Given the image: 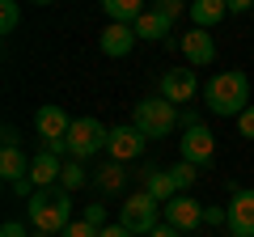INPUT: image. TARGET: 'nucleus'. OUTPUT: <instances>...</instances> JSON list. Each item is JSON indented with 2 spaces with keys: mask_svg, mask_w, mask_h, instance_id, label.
<instances>
[{
  "mask_svg": "<svg viewBox=\"0 0 254 237\" xmlns=\"http://www.w3.org/2000/svg\"><path fill=\"white\" fill-rule=\"evenodd\" d=\"M250 93H254L250 76H246L242 68H229V72H216L203 85V106H208L212 115H220V118H242L246 110L254 106Z\"/></svg>",
  "mask_w": 254,
  "mask_h": 237,
  "instance_id": "1",
  "label": "nucleus"
},
{
  "mask_svg": "<svg viewBox=\"0 0 254 237\" xmlns=\"http://www.w3.org/2000/svg\"><path fill=\"white\" fill-rule=\"evenodd\" d=\"M26 212H30V225H34L43 237H55V233H64V229L72 225V199H68L64 186L34 191L30 203H26Z\"/></svg>",
  "mask_w": 254,
  "mask_h": 237,
  "instance_id": "2",
  "label": "nucleus"
},
{
  "mask_svg": "<svg viewBox=\"0 0 254 237\" xmlns=\"http://www.w3.org/2000/svg\"><path fill=\"white\" fill-rule=\"evenodd\" d=\"M131 123L144 131V140H161V136H170V131L182 123V115H178V106L165 102V98H144V102H136V110H131Z\"/></svg>",
  "mask_w": 254,
  "mask_h": 237,
  "instance_id": "3",
  "label": "nucleus"
},
{
  "mask_svg": "<svg viewBox=\"0 0 254 237\" xmlns=\"http://www.w3.org/2000/svg\"><path fill=\"white\" fill-rule=\"evenodd\" d=\"M106 144H110V127H102L98 118H72V131H68V157L72 161H89Z\"/></svg>",
  "mask_w": 254,
  "mask_h": 237,
  "instance_id": "4",
  "label": "nucleus"
},
{
  "mask_svg": "<svg viewBox=\"0 0 254 237\" xmlns=\"http://www.w3.org/2000/svg\"><path fill=\"white\" fill-rule=\"evenodd\" d=\"M157 208H161V203H157L148 191H136V195H127V203L119 208V225H123L131 237L136 233H153L157 229Z\"/></svg>",
  "mask_w": 254,
  "mask_h": 237,
  "instance_id": "5",
  "label": "nucleus"
},
{
  "mask_svg": "<svg viewBox=\"0 0 254 237\" xmlns=\"http://www.w3.org/2000/svg\"><path fill=\"white\" fill-rule=\"evenodd\" d=\"M144 131L136 127V123H123V127H110V144H106V153H110V161H136L140 153H144Z\"/></svg>",
  "mask_w": 254,
  "mask_h": 237,
  "instance_id": "6",
  "label": "nucleus"
},
{
  "mask_svg": "<svg viewBox=\"0 0 254 237\" xmlns=\"http://www.w3.org/2000/svg\"><path fill=\"white\" fill-rule=\"evenodd\" d=\"M212 157H216V140H212V131L203 127V123H195V127L182 131V161H187V165L203 170Z\"/></svg>",
  "mask_w": 254,
  "mask_h": 237,
  "instance_id": "7",
  "label": "nucleus"
},
{
  "mask_svg": "<svg viewBox=\"0 0 254 237\" xmlns=\"http://www.w3.org/2000/svg\"><path fill=\"white\" fill-rule=\"evenodd\" d=\"M34 127L38 136H43V144H68V131H72V118H68V110L64 106H38L34 110Z\"/></svg>",
  "mask_w": 254,
  "mask_h": 237,
  "instance_id": "8",
  "label": "nucleus"
},
{
  "mask_svg": "<svg viewBox=\"0 0 254 237\" xmlns=\"http://www.w3.org/2000/svg\"><path fill=\"white\" fill-rule=\"evenodd\" d=\"M229 233L254 237V191H246V186L229 195Z\"/></svg>",
  "mask_w": 254,
  "mask_h": 237,
  "instance_id": "9",
  "label": "nucleus"
},
{
  "mask_svg": "<svg viewBox=\"0 0 254 237\" xmlns=\"http://www.w3.org/2000/svg\"><path fill=\"white\" fill-rule=\"evenodd\" d=\"M195 89H199V81H195V68H170V72L161 76V98L174 102V106H182V102H195Z\"/></svg>",
  "mask_w": 254,
  "mask_h": 237,
  "instance_id": "10",
  "label": "nucleus"
},
{
  "mask_svg": "<svg viewBox=\"0 0 254 237\" xmlns=\"http://www.w3.org/2000/svg\"><path fill=\"white\" fill-rule=\"evenodd\" d=\"M165 225H174L178 233L199 229V225H203V208L195 203V195H178V199L165 203Z\"/></svg>",
  "mask_w": 254,
  "mask_h": 237,
  "instance_id": "11",
  "label": "nucleus"
},
{
  "mask_svg": "<svg viewBox=\"0 0 254 237\" xmlns=\"http://www.w3.org/2000/svg\"><path fill=\"white\" fill-rule=\"evenodd\" d=\"M182 55L190 59V68H203V64H212L216 59V43H212V34L208 30H199V26H190L187 34H182Z\"/></svg>",
  "mask_w": 254,
  "mask_h": 237,
  "instance_id": "12",
  "label": "nucleus"
},
{
  "mask_svg": "<svg viewBox=\"0 0 254 237\" xmlns=\"http://www.w3.org/2000/svg\"><path fill=\"white\" fill-rule=\"evenodd\" d=\"M98 47H102V55H110V59H123V55H131V47H136V30H131V26H115V21H110V26L102 30Z\"/></svg>",
  "mask_w": 254,
  "mask_h": 237,
  "instance_id": "13",
  "label": "nucleus"
},
{
  "mask_svg": "<svg viewBox=\"0 0 254 237\" xmlns=\"http://www.w3.org/2000/svg\"><path fill=\"white\" fill-rule=\"evenodd\" d=\"M60 174H64L60 157H51V153H34V157H30V182H34V191L60 186Z\"/></svg>",
  "mask_w": 254,
  "mask_h": 237,
  "instance_id": "14",
  "label": "nucleus"
},
{
  "mask_svg": "<svg viewBox=\"0 0 254 237\" xmlns=\"http://www.w3.org/2000/svg\"><path fill=\"white\" fill-rule=\"evenodd\" d=\"M144 191L153 195L157 203H170V199H178V186H174V178H170V170H161V165H153V170H144Z\"/></svg>",
  "mask_w": 254,
  "mask_h": 237,
  "instance_id": "15",
  "label": "nucleus"
},
{
  "mask_svg": "<svg viewBox=\"0 0 254 237\" xmlns=\"http://www.w3.org/2000/svg\"><path fill=\"white\" fill-rule=\"evenodd\" d=\"M102 9H106V17L115 21V26H136V21L148 13L144 4H140V0H106Z\"/></svg>",
  "mask_w": 254,
  "mask_h": 237,
  "instance_id": "16",
  "label": "nucleus"
},
{
  "mask_svg": "<svg viewBox=\"0 0 254 237\" xmlns=\"http://www.w3.org/2000/svg\"><path fill=\"white\" fill-rule=\"evenodd\" d=\"M225 13H229V4H225V0H195V4H190V26L212 30L220 17H225Z\"/></svg>",
  "mask_w": 254,
  "mask_h": 237,
  "instance_id": "17",
  "label": "nucleus"
},
{
  "mask_svg": "<svg viewBox=\"0 0 254 237\" xmlns=\"http://www.w3.org/2000/svg\"><path fill=\"white\" fill-rule=\"evenodd\" d=\"M0 178H4V182H21V178H30V161H26V153H21V148H4V153H0Z\"/></svg>",
  "mask_w": 254,
  "mask_h": 237,
  "instance_id": "18",
  "label": "nucleus"
},
{
  "mask_svg": "<svg viewBox=\"0 0 254 237\" xmlns=\"http://www.w3.org/2000/svg\"><path fill=\"white\" fill-rule=\"evenodd\" d=\"M170 26H174V21H165V17H161L157 9H148V13H144V17H140V21H136L131 30H136V38H153V43H165Z\"/></svg>",
  "mask_w": 254,
  "mask_h": 237,
  "instance_id": "19",
  "label": "nucleus"
},
{
  "mask_svg": "<svg viewBox=\"0 0 254 237\" xmlns=\"http://www.w3.org/2000/svg\"><path fill=\"white\" fill-rule=\"evenodd\" d=\"M93 186H98V191H106V195L123 191V165H119V161L98 165V170H93Z\"/></svg>",
  "mask_w": 254,
  "mask_h": 237,
  "instance_id": "20",
  "label": "nucleus"
},
{
  "mask_svg": "<svg viewBox=\"0 0 254 237\" xmlns=\"http://www.w3.org/2000/svg\"><path fill=\"white\" fill-rule=\"evenodd\" d=\"M89 182V174H85V161H64V174H60V186L68 195L72 191H81V186Z\"/></svg>",
  "mask_w": 254,
  "mask_h": 237,
  "instance_id": "21",
  "label": "nucleus"
},
{
  "mask_svg": "<svg viewBox=\"0 0 254 237\" xmlns=\"http://www.w3.org/2000/svg\"><path fill=\"white\" fill-rule=\"evenodd\" d=\"M170 178H174V186H178V195H187L190 186H195V178H199V170L187 165V161H178V165H170Z\"/></svg>",
  "mask_w": 254,
  "mask_h": 237,
  "instance_id": "22",
  "label": "nucleus"
},
{
  "mask_svg": "<svg viewBox=\"0 0 254 237\" xmlns=\"http://www.w3.org/2000/svg\"><path fill=\"white\" fill-rule=\"evenodd\" d=\"M21 21V9H17V0H0V34H13Z\"/></svg>",
  "mask_w": 254,
  "mask_h": 237,
  "instance_id": "23",
  "label": "nucleus"
},
{
  "mask_svg": "<svg viewBox=\"0 0 254 237\" xmlns=\"http://www.w3.org/2000/svg\"><path fill=\"white\" fill-rule=\"evenodd\" d=\"M153 9H157V13H161V17H165V21H178V17H182V13H190V4H182V0H157Z\"/></svg>",
  "mask_w": 254,
  "mask_h": 237,
  "instance_id": "24",
  "label": "nucleus"
},
{
  "mask_svg": "<svg viewBox=\"0 0 254 237\" xmlns=\"http://www.w3.org/2000/svg\"><path fill=\"white\" fill-rule=\"evenodd\" d=\"M81 220H89V225L102 233V229H106V208H102V203H85V216Z\"/></svg>",
  "mask_w": 254,
  "mask_h": 237,
  "instance_id": "25",
  "label": "nucleus"
},
{
  "mask_svg": "<svg viewBox=\"0 0 254 237\" xmlns=\"http://www.w3.org/2000/svg\"><path fill=\"white\" fill-rule=\"evenodd\" d=\"M60 237H98V229H93V225H89V220H72V225L64 229V233H60Z\"/></svg>",
  "mask_w": 254,
  "mask_h": 237,
  "instance_id": "26",
  "label": "nucleus"
},
{
  "mask_svg": "<svg viewBox=\"0 0 254 237\" xmlns=\"http://www.w3.org/2000/svg\"><path fill=\"white\" fill-rule=\"evenodd\" d=\"M237 131H242V136H246V140H254V106H250V110H246V115H242V118H237Z\"/></svg>",
  "mask_w": 254,
  "mask_h": 237,
  "instance_id": "27",
  "label": "nucleus"
},
{
  "mask_svg": "<svg viewBox=\"0 0 254 237\" xmlns=\"http://www.w3.org/2000/svg\"><path fill=\"white\" fill-rule=\"evenodd\" d=\"M0 237H26V225H17V220H4V225H0Z\"/></svg>",
  "mask_w": 254,
  "mask_h": 237,
  "instance_id": "28",
  "label": "nucleus"
},
{
  "mask_svg": "<svg viewBox=\"0 0 254 237\" xmlns=\"http://www.w3.org/2000/svg\"><path fill=\"white\" fill-rule=\"evenodd\" d=\"M203 220H208V225H225L229 212H225V208H203Z\"/></svg>",
  "mask_w": 254,
  "mask_h": 237,
  "instance_id": "29",
  "label": "nucleus"
},
{
  "mask_svg": "<svg viewBox=\"0 0 254 237\" xmlns=\"http://www.w3.org/2000/svg\"><path fill=\"white\" fill-rule=\"evenodd\" d=\"M229 13H254V0H229Z\"/></svg>",
  "mask_w": 254,
  "mask_h": 237,
  "instance_id": "30",
  "label": "nucleus"
},
{
  "mask_svg": "<svg viewBox=\"0 0 254 237\" xmlns=\"http://www.w3.org/2000/svg\"><path fill=\"white\" fill-rule=\"evenodd\" d=\"M148 237H182V233H178V229H174V225H157V229H153V233H148Z\"/></svg>",
  "mask_w": 254,
  "mask_h": 237,
  "instance_id": "31",
  "label": "nucleus"
},
{
  "mask_svg": "<svg viewBox=\"0 0 254 237\" xmlns=\"http://www.w3.org/2000/svg\"><path fill=\"white\" fill-rule=\"evenodd\" d=\"M98 237H131V233H127V229L123 225H106V229H102V233Z\"/></svg>",
  "mask_w": 254,
  "mask_h": 237,
  "instance_id": "32",
  "label": "nucleus"
},
{
  "mask_svg": "<svg viewBox=\"0 0 254 237\" xmlns=\"http://www.w3.org/2000/svg\"><path fill=\"white\" fill-rule=\"evenodd\" d=\"M13 191H17V195H34V182H30V178H21V182H13Z\"/></svg>",
  "mask_w": 254,
  "mask_h": 237,
  "instance_id": "33",
  "label": "nucleus"
}]
</instances>
